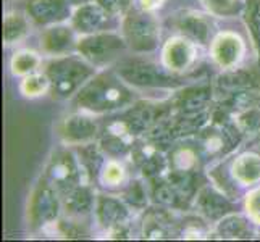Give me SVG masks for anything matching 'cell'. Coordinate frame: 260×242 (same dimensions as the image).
Listing matches in <instances>:
<instances>
[{"mask_svg":"<svg viewBox=\"0 0 260 242\" xmlns=\"http://www.w3.org/2000/svg\"><path fill=\"white\" fill-rule=\"evenodd\" d=\"M173 113L170 102L136 100L128 109L107 115L101 123L97 144L104 155L121 158L129 155L141 139L147 137L160 121Z\"/></svg>","mask_w":260,"mask_h":242,"instance_id":"6da1fadb","label":"cell"},{"mask_svg":"<svg viewBox=\"0 0 260 242\" xmlns=\"http://www.w3.org/2000/svg\"><path fill=\"white\" fill-rule=\"evenodd\" d=\"M71 100L76 110L91 115H112L128 109L138 97L134 87L113 68L97 71Z\"/></svg>","mask_w":260,"mask_h":242,"instance_id":"7a4b0ae2","label":"cell"},{"mask_svg":"<svg viewBox=\"0 0 260 242\" xmlns=\"http://www.w3.org/2000/svg\"><path fill=\"white\" fill-rule=\"evenodd\" d=\"M44 73L50 81V95L58 100L73 98L89 79L97 73V66L76 52L58 55L44 65Z\"/></svg>","mask_w":260,"mask_h":242,"instance_id":"3957f363","label":"cell"},{"mask_svg":"<svg viewBox=\"0 0 260 242\" xmlns=\"http://www.w3.org/2000/svg\"><path fill=\"white\" fill-rule=\"evenodd\" d=\"M118 73L133 87H150V89H181L186 86L183 75H173L162 65L144 58H124L118 60L115 65Z\"/></svg>","mask_w":260,"mask_h":242,"instance_id":"277c9868","label":"cell"},{"mask_svg":"<svg viewBox=\"0 0 260 242\" xmlns=\"http://www.w3.org/2000/svg\"><path fill=\"white\" fill-rule=\"evenodd\" d=\"M121 36L134 53H150L158 49L160 44V23L152 12L131 7L123 15Z\"/></svg>","mask_w":260,"mask_h":242,"instance_id":"5b68a950","label":"cell"},{"mask_svg":"<svg viewBox=\"0 0 260 242\" xmlns=\"http://www.w3.org/2000/svg\"><path fill=\"white\" fill-rule=\"evenodd\" d=\"M128 50V44L121 34L112 31H99L94 34L79 36L76 52L94 66L116 63L121 53Z\"/></svg>","mask_w":260,"mask_h":242,"instance_id":"8992f818","label":"cell"},{"mask_svg":"<svg viewBox=\"0 0 260 242\" xmlns=\"http://www.w3.org/2000/svg\"><path fill=\"white\" fill-rule=\"evenodd\" d=\"M95 221L99 223L110 239H128L129 237V220L131 207L126 200L116 195L101 194L95 200Z\"/></svg>","mask_w":260,"mask_h":242,"instance_id":"52a82bcc","label":"cell"},{"mask_svg":"<svg viewBox=\"0 0 260 242\" xmlns=\"http://www.w3.org/2000/svg\"><path fill=\"white\" fill-rule=\"evenodd\" d=\"M63 210L61 195L46 178L38 183L34 187L29 199V226L32 231L50 228L53 223L60 218V213Z\"/></svg>","mask_w":260,"mask_h":242,"instance_id":"ba28073f","label":"cell"},{"mask_svg":"<svg viewBox=\"0 0 260 242\" xmlns=\"http://www.w3.org/2000/svg\"><path fill=\"white\" fill-rule=\"evenodd\" d=\"M44 178L55 187L60 195H65L81 183H86V173L81 160L68 149H58L49 160Z\"/></svg>","mask_w":260,"mask_h":242,"instance_id":"9c48e42d","label":"cell"},{"mask_svg":"<svg viewBox=\"0 0 260 242\" xmlns=\"http://www.w3.org/2000/svg\"><path fill=\"white\" fill-rule=\"evenodd\" d=\"M131 161L134 163L141 176L152 181V179L165 176L168 173V150L162 141L155 137L141 139L131 150Z\"/></svg>","mask_w":260,"mask_h":242,"instance_id":"30bf717a","label":"cell"},{"mask_svg":"<svg viewBox=\"0 0 260 242\" xmlns=\"http://www.w3.org/2000/svg\"><path fill=\"white\" fill-rule=\"evenodd\" d=\"M58 136L67 146H87L101 136V123L87 112H73L58 123Z\"/></svg>","mask_w":260,"mask_h":242,"instance_id":"8fae6325","label":"cell"},{"mask_svg":"<svg viewBox=\"0 0 260 242\" xmlns=\"http://www.w3.org/2000/svg\"><path fill=\"white\" fill-rule=\"evenodd\" d=\"M213 92L218 97V100H225V98L241 95V94L260 92V68L225 70L223 75H220L217 81H215Z\"/></svg>","mask_w":260,"mask_h":242,"instance_id":"7c38bea8","label":"cell"},{"mask_svg":"<svg viewBox=\"0 0 260 242\" xmlns=\"http://www.w3.org/2000/svg\"><path fill=\"white\" fill-rule=\"evenodd\" d=\"M162 65L173 75H183L189 71L197 60V44L186 36L179 34L167 39L162 46Z\"/></svg>","mask_w":260,"mask_h":242,"instance_id":"4fadbf2b","label":"cell"},{"mask_svg":"<svg viewBox=\"0 0 260 242\" xmlns=\"http://www.w3.org/2000/svg\"><path fill=\"white\" fill-rule=\"evenodd\" d=\"M213 84L199 83V84H186L178 89V94L170 98L173 113L179 115H197L204 112H210V105L213 100Z\"/></svg>","mask_w":260,"mask_h":242,"instance_id":"5bb4252c","label":"cell"},{"mask_svg":"<svg viewBox=\"0 0 260 242\" xmlns=\"http://www.w3.org/2000/svg\"><path fill=\"white\" fill-rule=\"evenodd\" d=\"M244 52L246 44L235 31H221L210 42V57L213 63L223 71L238 68L244 58Z\"/></svg>","mask_w":260,"mask_h":242,"instance_id":"9a60e30c","label":"cell"},{"mask_svg":"<svg viewBox=\"0 0 260 242\" xmlns=\"http://www.w3.org/2000/svg\"><path fill=\"white\" fill-rule=\"evenodd\" d=\"M196 209L199 212V215L209 221L221 220L226 215L236 212V205L231 202V197H228L226 192H223L220 187L204 184L201 187V191L197 192L196 199Z\"/></svg>","mask_w":260,"mask_h":242,"instance_id":"2e32d148","label":"cell"},{"mask_svg":"<svg viewBox=\"0 0 260 242\" xmlns=\"http://www.w3.org/2000/svg\"><path fill=\"white\" fill-rule=\"evenodd\" d=\"M26 15L38 26H47L65 23L73 15V7L68 0H28Z\"/></svg>","mask_w":260,"mask_h":242,"instance_id":"e0dca14e","label":"cell"},{"mask_svg":"<svg viewBox=\"0 0 260 242\" xmlns=\"http://www.w3.org/2000/svg\"><path fill=\"white\" fill-rule=\"evenodd\" d=\"M76 34L78 32L71 24L58 23V24L47 26L41 36V47L44 52L53 57L76 52V46H78Z\"/></svg>","mask_w":260,"mask_h":242,"instance_id":"ac0fdd59","label":"cell"},{"mask_svg":"<svg viewBox=\"0 0 260 242\" xmlns=\"http://www.w3.org/2000/svg\"><path fill=\"white\" fill-rule=\"evenodd\" d=\"M110 16L112 15L107 13L105 8L94 0V2L73 8L70 24L75 28L78 36H87L99 31H105V24Z\"/></svg>","mask_w":260,"mask_h":242,"instance_id":"d6986e66","label":"cell"},{"mask_svg":"<svg viewBox=\"0 0 260 242\" xmlns=\"http://www.w3.org/2000/svg\"><path fill=\"white\" fill-rule=\"evenodd\" d=\"M175 26L179 34L194 41L197 46H209L212 42V23L204 13L186 10L179 12L175 18Z\"/></svg>","mask_w":260,"mask_h":242,"instance_id":"ffe728a7","label":"cell"},{"mask_svg":"<svg viewBox=\"0 0 260 242\" xmlns=\"http://www.w3.org/2000/svg\"><path fill=\"white\" fill-rule=\"evenodd\" d=\"M172 210L168 209H152L146 212L142 220V237L144 239H172L179 234V223H175Z\"/></svg>","mask_w":260,"mask_h":242,"instance_id":"44dd1931","label":"cell"},{"mask_svg":"<svg viewBox=\"0 0 260 242\" xmlns=\"http://www.w3.org/2000/svg\"><path fill=\"white\" fill-rule=\"evenodd\" d=\"M204 157L201 154L199 146L189 142L179 141L168 150V171L176 173H196L201 171L204 163Z\"/></svg>","mask_w":260,"mask_h":242,"instance_id":"7402d4cb","label":"cell"},{"mask_svg":"<svg viewBox=\"0 0 260 242\" xmlns=\"http://www.w3.org/2000/svg\"><path fill=\"white\" fill-rule=\"evenodd\" d=\"M97 195L94 194L92 187L89 183H81L76 186L75 189H71L65 195H61V202H63V210L67 212L68 217L79 218L86 217L95 209Z\"/></svg>","mask_w":260,"mask_h":242,"instance_id":"603a6c76","label":"cell"},{"mask_svg":"<svg viewBox=\"0 0 260 242\" xmlns=\"http://www.w3.org/2000/svg\"><path fill=\"white\" fill-rule=\"evenodd\" d=\"M231 179L239 186L252 187L260 183V155L255 152H244L238 155L230 166Z\"/></svg>","mask_w":260,"mask_h":242,"instance_id":"cb8c5ba5","label":"cell"},{"mask_svg":"<svg viewBox=\"0 0 260 242\" xmlns=\"http://www.w3.org/2000/svg\"><path fill=\"white\" fill-rule=\"evenodd\" d=\"M150 183V200L154 202L157 207L168 209V210H181L186 209L187 203L179 195L173 183L165 176H160L152 179Z\"/></svg>","mask_w":260,"mask_h":242,"instance_id":"d4e9b609","label":"cell"},{"mask_svg":"<svg viewBox=\"0 0 260 242\" xmlns=\"http://www.w3.org/2000/svg\"><path fill=\"white\" fill-rule=\"evenodd\" d=\"M250 223L252 221L249 220L247 215L243 217L233 212L215 223V234L218 236V239H252L254 231L250 228Z\"/></svg>","mask_w":260,"mask_h":242,"instance_id":"484cf974","label":"cell"},{"mask_svg":"<svg viewBox=\"0 0 260 242\" xmlns=\"http://www.w3.org/2000/svg\"><path fill=\"white\" fill-rule=\"evenodd\" d=\"M29 32V21L28 15L20 12H8L4 16V41L7 46L16 44L26 38Z\"/></svg>","mask_w":260,"mask_h":242,"instance_id":"4316f807","label":"cell"},{"mask_svg":"<svg viewBox=\"0 0 260 242\" xmlns=\"http://www.w3.org/2000/svg\"><path fill=\"white\" fill-rule=\"evenodd\" d=\"M41 63L42 60L39 57V53H36L34 50H18L10 58V71L13 76L24 78L39 71Z\"/></svg>","mask_w":260,"mask_h":242,"instance_id":"83f0119b","label":"cell"},{"mask_svg":"<svg viewBox=\"0 0 260 242\" xmlns=\"http://www.w3.org/2000/svg\"><path fill=\"white\" fill-rule=\"evenodd\" d=\"M243 18L250 34V39H252L254 49L257 52V60L260 66V0H246Z\"/></svg>","mask_w":260,"mask_h":242,"instance_id":"f1b7e54d","label":"cell"},{"mask_svg":"<svg viewBox=\"0 0 260 242\" xmlns=\"http://www.w3.org/2000/svg\"><path fill=\"white\" fill-rule=\"evenodd\" d=\"M123 199L133 210H146L150 199V191L139 179H133L123 187Z\"/></svg>","mask_w":260,"mask_h":242,"instance_id":"f546056e","label":"cell"},{"mask_svg":"<svg viewBox=\"0 0 260 242\" xmlns=\"http://www.w3.org/2000/svg\"><path fill=\"white\" fill-rule=\"evenodd\" d=\"M20 92L28 98L46 95L47 92H50V81L47 75L44 73V71L42 73L36 71L32 75L24 76L20 83Z\"/></svg>","mask_w":260,"mask_h":242,"instance_id":"4dcf8cb0","label":"cell"},{"mask_svg":"<svg viewBox=\"0 0 260 242\" xmlns=\"http://www.w3.org/2000/svg\"><path fill=\"white\" fill-rule=\"evenodd\" d=\"M99 176L107 187H120L126 184V168L120 163L118 158L105 160Z\"/></svg>","mask_w":260,"mask_h":242,"instance_id":"1f68e13d","label":"cell"},{"mask_svg":"<svg viewBox=\"0 0 260 242\" xmlns=\"http://www.w3.org/2000/svg\"><path fill=\"white\" fill-rule=\"evenodd\" d=\"M207 12L213 16L231 18L236 15H243L246 0H201Z\"/></svg>","mask_w":260,"mask_h":242,"instance_id":"d6a6232c","label":"cell"},{"mask_svg":"<svg viewBox=\"0 0 260 242\" xmlns=\"http://www.w3.org/2000/svg\"><path fill=\"white\" fill-rule=\"evenodd\" d=\"M209 220H205L202 215H192V217L184 218L179 223V232L184 236V239H204L210 234V228L207 225Z\"/></svg>","mask_w":260,"mask_h":242,"instance_id":"836d02e7","label":"cell"},{"mask_svg":"<svg viewBox=\"0 0 260 242\" xmlns=\"http://www.w3.org/2000/svg\"><path fill=\"white\" fill-rule=\"evenodd\" d=\"M244 210L249 220L254 223V225L260 226V186L254 187L252 191H249L246 194L244 199Z\"/></svg>","mask_w":260,"mask_h":242,"instance_id":"e575fe53","label":"cell"},{"mask_svg":"<svg viewBox=\"0 0 260 242\" xmlns=\"http://www.w3.org/2000/svg\"><path fill=\"white\" fill-rule=\"evenodd\" d=\"M95 2L101 4L112 16H123L133 7V0H95Z\"/></svg>","mask_w":260,"mask_h":242,"instance_id":"d590c367","label":"cell"},{"mask_svg":"<svg viewBox=\"0 0 260 242\" xmlns=\"http://www.w3.org/2000/svg\"><path fill=\"white\" fill-rule=\"evenodd\" d=\"M136 2H138V7L141 8V10L155 13L157 10H160V8L164 7L165 0H136Z\"/></svg>","mask_w":260,"mask_h":242,"instance_id":"8d00e7d4","label":"cell"},{"mask_svg":"<svg viewBox=\"0 0 260 242\" xmlns=\"http://www.w3.org/2000/svg\"><path fill=\"white\" fill-rule=\"evenodd\" d=\"M68 2H70L71 7L76 8V7H79V5H84V4H89V2H94V0H68Z\"/></svg>","mask_w":260,"mask_h":242,"instance_id":"74e56055","label":"cell"}]
</instances>
